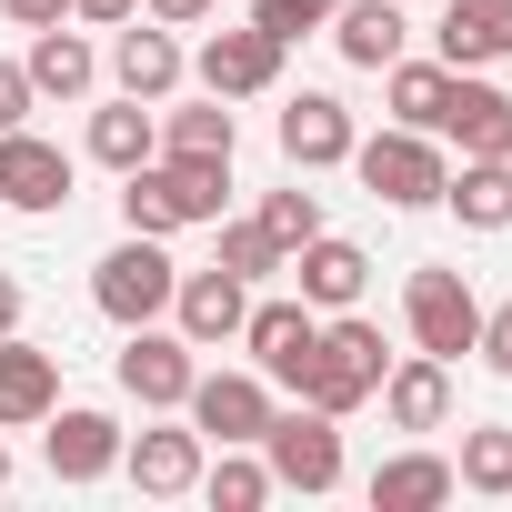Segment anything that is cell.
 <instances>
[{"label": "cell", "instance_id": "obj_1", "mask_svg": "<svg viewBox=\"0 0 512 512\" xmlns=\"http://www.w3.org/2000/svg\"><path fill=\"white\" fill-rule=\"evenodd\" d=\"M221 191H231V161H141V171H121V221L131 231H191V221H221Z\"/></svg>", "mask_w": 512, "mask_h": 512}, {"label": "cell", "instance_id": "obj_2", "mask_svg": "<svg viewBox=\"0 0 512 512\" xmlns=\"http://www.w3.org/2000/svg\"><path fill=\"white\" fill-rule=\"evenodd\" d=\"M382 372H392L382 332H372L362 312H332V322H322V342H312V372H302V402H322V412H362V402L382 392Z\"/></svg>", "mask_w": 512, "mask_h": 512}, {"label": "cell", "instance_id": "obj_3", "mask_svg": "<svg viewBox=\"0 0 512 512\" xmlns=\"http://www.w3.org/2000/svg\"><path fill=\"white\" fill-rule=\"evenodd\" d=\"M171 292H181V262L151 241V231H131V241H111L101 262H91V302H101V322H161L171 312Z\"/></svg>", "mask_w": 512, "mask_h": 512}, {"label": "cell", "instance_id": "obj_4", "mask_svg": "<svg viewBox=\"0 0 512 512\" xmlns=\"http://www.w3.org/2000/svg\"><path fill=\"white\" fill-rule=\"evenodd\" d=\"M352 171H362V191L392 201V211H422V201H442V181H452L442 151H432L422 131H402V121L372 131V141H352Z\"/></svg>", "mask_w": 512, "mask_h": 512}, {"label": "cell", "instance_id": "obj_5", "mask_svg": "<svg viewBox=\"0 0 512 512\" xmlns=\"http://www.w3.org/2000/svg\"><path fill=\"white\" fill-rule=\"evenodd\" d=\"M262 462H272V482H282V492H332V482H342V412H322V402L272 412Z\"/></svg>", "mask_w": 512, "mask_h": 512}, {"label": "cell", "instance_id": "obj_6", "mask_svg": "<svg viewBox=\"0 0 512 512\" xmlns=\"http://www.w3.org/2000/svg\"><path fill=\"white\" fill-rule=\"evenodd\" d=\"M402 322H412V352L462 362V352H472V332H482V302H472V282H462V272H412Z\"/></svg>", "mask_w": 512, "mask_h": 512}, {"label": "cell", "instance_id": "obj_7", "mask_svg": "<svg viewBox=\"0 0 512 512\" xmlns=\"http://www.w3.org/2000/svg\"><path fill=\"white\" fill-rule=\"evenodd\" d=\"M312 342H322V312H312V302H251V312H241V352H251V372L282 382V392H302Z\"/></svg>", "mask_w": 512, "mask_h": 512}, {"label": "cell", "instance_id": "obj_8", "mask_svg": "<svg viewBox=\"0 0 512 512\" xmlns=\"http://www.w3.org/2000/svg\"><path fill=\"white\" fill-rule=\"evenodd\" d=\"M121 392L141 402V412H181L191 402V382H201V362H191V342L181 332H151V322H131V342H121Z\"/></svg>", "mask_w": 512, "mask_h": 512}, {"label": "cell", "instance_id": "obj_9", "mask_svg": "<svg viewBox=\"0 0 512 512\" xmlns=\"http://www.w3.org/2000/svg\"><path fill=\"white\" fill-rule=\"evenodd\" d=\"M181 412H191L201 442H262L272 432V382L262 372H201Z\"/></svg>", "mask_w": 512, "mask_h": 512}, {"label": "cell", "instance_id": "obj_10", "mask_svg": "<svg viewBox=\"0 0 512 512\" xmlns=\"http://www.w3.org/2000/svg\"><path fill=\"white\" fill-rule=\"evenodd\" d=\"M191 71H201L211 101H251V91H272V81H282V41H272L262 21H241V31H211Z\"/></svg>", "mask_w": 512, "mask_h": 512}, {"label": "cell", "instance_id": "obj_11", "mask_svg": "<svg viewBox=\"0 0 512 512\" xmlns=\"http://www.w3.org/2000/svg\"><path fill=\"white\" fill-rule=\"evenodd\" d=\"M241 312H251V282L241 272H181V292H171V322H181V342L191 352H211V342H241Z\"/></svg>", "mask_w": 512, "mask_h": 512}, {"label": "cell", "instance_id": "obj_12", "mask_svg": "<svg viewBox=\"0 0 512 512\" xmlns=\"http://www.w3.org/2000/svg\"><path fill=\"white\" fill-rule=\"evenodd\" d=\"M0 201H11V211H61L71 201V151H51L31 121L0 131Z\"/></svg>", "mask_w": 512, "mask_h": 512}, {"label": "cell", "instance_id": "obj_13", "mask_svg": "<svg viewBox=\"0 0 512 512\" xmlns=\"http://www.w3.org/2000/svg\"><path fill=\"white\" fill-rule=\"evenodd\" d=\"M51 402H61V352H41V342H21V332H0V432L51 422Z\"/></svg>", "mask_w": 512, "mask_h": 512}, {"label": "cell", "instance_id": "obj_14", "mask_svg": "<svg viewBox=\"0 0 512 512\" xmlns=\"http://www.w3.org/2000/svg\"><path fill=\"white\" fill-rule=\"evenodd\" d=\"M292 282H302V302L312 312H352L362 302V282H372V251L362 241H332V231H312L302 251H292V262H282Z\"/></svg>", "mask_w": 512, "mask_h": 512}, {"label": "cell", "instance_id": "obj_15", "mask_svg": "<svg viewBox=\"0 0 512 512\" xmlns=\"http://www.w3.org/2000/svg\"><path fill=\"white\" fill-rule=\"evenodd\" d=\"M352 141H362V131H352V111H342L332 91H302V101L282 111V161H292V171H342Z\"/></svg>", "mask_w": 512, "mask_h": 512}, {"label": "cell", "instance_id": "obj_16", "mask_svg": "<svg viewBox=\"0 0 512 512\" xmlns=\"http://www.w3.org/2000/svg\"><path fill=\"white\" fill-rule=\"evenodd\" d=\"M41 452H51L61 482H101V472H121V422H111V412H61V402H51Z\"/></svg>", "mask_w": 512, "mask_h": 512}, {"label": "cell", "instance_id": "obj_17", "mask_svg": "<svg viewBox=\"0 0 512 512\" xmlns=\"http://www.w3.org/2000/svg\"><path fill=\"white\" fill-rule=\"evenodd\" d=\"M442 131L462 141V161H512V91L452 71V101H442Z\"/></svg>", "mask_w": 512, "mask_h": 512}, {"label": "cell", "instance_id": "obj_18", "mask_svg": "<svg viewBox=\"0 0 512 512\" xmlns=\"http://www.w3.org/2000/svg\"><path fill=\"white\" fill-rule=\"evenodd\" d=\"M382 412H392V432H442L452 422V362H432V352L392 362L382 372Z\"/></svg>", "mask_w": 512, "mask_h": 512}, {"label": "cell", "instance_id": "obj_19", "mask_svg": "<svg viewBox=\"0 0 512 512\" xmlns=\"http://www.w3.org/2000/svg\"><path fill=\"white\" fill-rule=\"evenodd\" d=\"M442 61L452 71H482V61H512V0H442Z\"/></svg>", "mask_w": 512, "mask_h": 512}, {"label": "cell", "instance_id": "obj_20", "mask_svg": "<svg viewBox=\"0 0 512 512\" xmlns=\"http://www.w3.org/2000/svg\"><path fill=\"white\" fill-rule=\"evenodd\" d=\"M21 71H31V91H41V101H91L101 51H91L81 31H61V21H51V31H31V61H21Z\"/></svg>", "mask_w": 512, "mask_h": 512}, {"label": "cell", "instance_id": "obj_21", "mask_svg": "<svg viewBox=\"0 0 512 512\" xmlns=\"http://www.w3.org/2000/svg\"><path fill=\"white\" fill-rule=\"evenodd\" d=\"M121 472H131L151 502H171V492L201 482V432H131V442H121Z\"/></svg>", "mask_w": 512, "mask_h": 512}, {"label": "cell", "instance_id": "obj_22", "mask_svg": "<svg viewBox=\"0 0 512 512\" xmlns=\"http://www.w3.org/2000/svg\"><path fill=\"white\" fill-rule=\"evenodd\" d=\"M181 71H191V61H181L171 31H121V41H111V81H121L131 101H171Z\"/></svg>", "mask_w": 512, "mask_h": 512}, {"label": "cell", "instance_id": "obj_23", "mask_svg": "<svg viewBox=\"0 0 512 512\" xmlns=\"http://www.w3.org/2000/svg\"><path fill=\"white\" fill-rule=\"evenodd\" d=\"M462 482H452V462L442 452H392L382 472H372V512H442Z\"/></svg>", "mask_w": 512, "mask_h": 512}, {"label": "cell", "instance_id": "obj_24", "mask_svg": "<svg viewBox=\"0 0 512 512\" xmlns=\"http://www.w3.org/2000/svg\"><path fill=\"white\" fill-rule=\"evenodd\" d=\"M332 21H342L332 41H342L352 71H392V61H402V31H412V21H402V0H342Z\"/></svg>", "mask_w": 512, "mask_h": 512}, {"label": "cell", "instance_id": "obj_25", "mask_svg": "<svg viewBox=\"0 0 512 512\" xmlns=\"http://www.w3.org/2000/svg\"><path fill=\"white\" fill-rule=\"evenodd\" d=\"M91 161H101V171H141V161H161V121H151L131 91L101 101V111H91Z\"/></svg>", "mask_w": 512, "mask_h": 512}, {"label": "cell", "instance_id": "obj_26", "mask_svg": "<svg viewBox=\"0 0 512 512\" xmlns=\"http://www.w3.org/2000/svg\"><path fill=\"white\" fill-rule=\"evenodd\" d=\"M442 201L462 211V231H512V161H462Z\"/></svg>", "mask_w": 512, "mask_h": 512}, {"label": "cell", "instance_id": "obj_27", "mask_svg": "<svg viewBox=\"0 0 512 512\" xmlns=\"http://www.w3.org/2000/svg\"><path fill=\"white\" fill-rule=\"evenodd\" d=\"M382 101H392V121H402V131H442V101H452V61H392Z\"/></svg>", "mask_w": 512, "mask_h": 512}, {"label": "cell", "instance_id": "obj_28", "mask_svg": "<svg viewBox=\"0 0 512 512\" xmlns=\"http://www.w3.org/2000/svg\"><path fill=\"white\" fill-rule=\"evenodd\" d=\"M161 151H171V161H231V151H241L231 101H191V111H171V121H161Z\"/></svg>", "mask_w": 512, "mask_h": 512}, {"label": "cell", "instance_id": "obj_29", "mask_svg": "<svg viewBox=\"0 0 512 512\" xmlns=\"http://www.w3.org/2000/svg\"><path fill=\"white\" fill-rule=\"evenodd\" d=\"M201 492H211L221 512H262L282 482H272V462H251V442H221V462L201 472Z\"/></svg>", "mask_w": 512, "mask_h": 512}, {"label": "cell", "instance_id": "obj_30", "mask_svg": "<svg viewBox=\"0 0 512 512\" xmlns=\"http://www.w3.org/2000/svg\"><path fill=\"white\" fill-rule=\"evenodd\" d=\"M452 482H462V492H492V502H502V492H512V432H502V422L462 432V462H452Z\"/></svg>", "mask_w": 512, "mask_h": 512}, {"label": "cell", "instance_id": "obj_31", "mask_svg": "<svg viewBox=\"0 0 512 512\" xmlns=\"http://www.w3.org/2000/svg\"><path fill=\"white\" fill-rule=\"evenodd\" d=\"M282 262H292V251H282L262 221H221V272H241V282H272Z\"/></svg>", "mask_w": 512, "mask_h": 512}, {"label": "cell", "instance_id": "obj_32", "mask_svg": "<svg viewBox=\"0 0 512 512\" xmlns=\"http://www.w3.org/2000/svg\"><path fill=\"white\" fill-rule=\"evenodd\" d=\"M251 221H262V231H272L282 251H302V241L322 231V201H312V191H272V201H262V211H251Z\"/></svg>", "mask_w": 512, "mask_h": 512}, {"label": "cell", "instance_id": "obj_33", "mask_svg": "<svg viewBox=\"0 0 512 512\" xmlns=\"http://www.w3.org/2000/svg\"><path fill=\"white\" fill-rule=\"evenodd\" d=\"M332 11H342V0H251V21H262V31H272V41H282V51H292V41H302V31H322V21H332Z\"/></svg>", "mask_w": 512, "mask_h": 512}, {"label": "cell", "instance_id": "obj_34", "mask_svg": "<svg viewBox=\"0 0 512 512\" xmlns=\"http://www.w3.org/2000/svg\"><path fill=\"white\" fill-rule=\"evenodd\" d=\"M472 352H482V362H492V372L512 382V302H502V312H482V332H472Z\"/></svg>", "mask_w": 512, "mask_h": 512}, {"label": "cell", "instance_id": "obj_35", "mask_svg": "<svg viewBox=\"0 0 512 512\" xmlns=\"http://www.w3.org/2000/svg\"><path fill=\"white\" fill-rule=\"evenodd\" d=\"M31 101H41V91H31V71H21V61H0V131H21V121H31Z\"/></svg>", "mask_w": 512, "mask_h": 512}, {"label": "cell", "instance_id": "obj_36", "mask_svg": "<svg viewBox=\"0 0 512 512\" xmlns=\"http://www.w3.org/2000/svg\"><path fill=\"white\" fill-rule=\"evenodd\" d=\"M0 11H11V21H21V31H51V21H61V11H71V0H0Z\"/></svg>", "mask_w": 512, "mask_h": 512}, {"label": "cell", "instance_id": "obj_37", "mask_svg": "<svg viewBox=\"0 0 512 512\" xmlns=\"http://www.w3.org/2000/svg\"><path fill=\"white\" fill-rule=\"evenodd\" d=\"M141 0H71V21H131Z\"/></svg>", "mask_w": 512, "mask_h": 512}, {"label": "cell", "instance_id": "obj_38", "mask_svg": "<svg viewBox=\"0 0 512 512\" xmlns=\"http://www.w3.org/2000/svg\"><path fill=\"white\" fill-rule=\"evenodd\" d=\"M0 332H21V282L0 272Z\"/></svg>", "mask_w": 512, "mask_h": 512}, {"label": "cell", "instance_id": "obj_39", "mask_svg": "<svg viewBox=\"0 0 512 512\" xmlns=\"http://www.w3.org/2000/svg\"><path fill=\"white\" fill-rule=\"evenodd\" d=\"M211 0H151V21H201Z\"/></svg>", "mask_w": 512, "mask_h": 512}, {"label": "cell", "instance_id": "obj_40", "mask_svg": "<svg viewBox=\"0 0 512 512\" xmlns=\"http://www.w3.org/2000/svg\"><path fill=\"white\" fill-rule=\"evenodd\" d=\"M0 492H11V442H0Z\"/></svg>", "mask_w": 512, "mask_h": 512}]
</instances>
